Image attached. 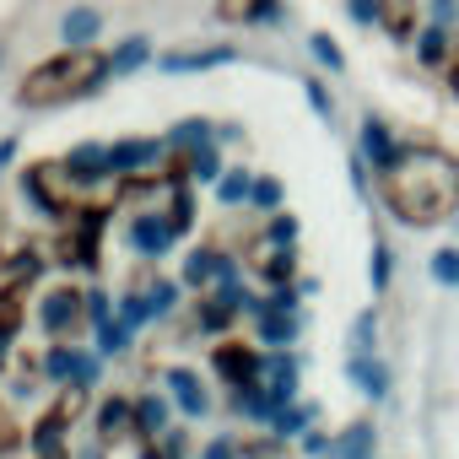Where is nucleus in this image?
Here are the masks:
<instances>
[{"instance_id":"3","label":"nucleus","mask_w":459,"mask_h":459,"mask_svg":"<svg viewBox=\"0 0 459 459\" xmlns=\"http://www.w3.org/2000/svg\"><path fill=\"white\" fill-rule=\"evenodd\" d=\"M411 49H416V65H421V71H448V65H454V28L427 17V22L416 28Z\"/></svg>"},{"instance_id":"32","label":"nucleus","mask_w":459,"mask_h":459,"mask_svg":"<svg viewBox=\"0 0 459 459\" xmlns=\"http://www.w3.org/2000/svg\"><path fill=\"white\" fill-rule=\"evenodd\" d=\"M303 87H308V103H314V114H319V119H330V114H335V103H330V92H325V82H314V76H308Z\"/></svg>"},{"instance_id":"20","label":"nucleus","mask_w":459,"mask_h":459,"mask_svg":"<svg viewBox=\"0 0 459 459\" xmlns=\"http://www.w3.org/2000/svg\"><path fill=\"white\" fill-rule=\"evenodd\" d=\"M308 55H314L325 71H346V55H341V44H335L330 33H308Z\"/></svg>"},{"instance_id":"9","label":"nucleus","mask_w":459,"mask_h":459,"mask_svg":"<svg viewBox=\"0 0 459 459\" xmlns=\"http://www.w3.org/2000/svg\"><path fill=\"white\" fill-rule=\"evenodd\" d=\"M98 33H103V17H98L92 6H71V12L60 17V39H65V44H76V49H82V44H92Z\"/></svg>"},{"instance_id":"27","label":"nucleus","mask_w":459,"mask_h":459,"mask_svg":"<svg viewBox=\"0 0 459 459\" xmlns=\"http://www.w3.org/2000/svg\"><path fill=\"white\" fill-rule=\"evenodd\" d=\"M389 271H394V255H389V244H373V265H368V276H373V292H384V287H389Z\"/></svg>"},{"instance_id":"10","label":"nucleus","mask_w":459,"mask_h":459,"mask_svg":"<svg viewBox=\"0 0 459 459\" xmlns=\"http://www.w3.org/2000/svg\"><path fill=\"white\" fill-rule=\"evenodd\" d=\"M298 330H303V325H298L292 308H265V314H260V341H265V346H292Z\"/></svg>"},{"instance_id":"13","label":"nucleus","mask_w":459,"mask_h":459,"mask_svg":"<svg viewBox=\"0 0 459 459\" xmlns=\"http://www.w3.org/2000/svg\"><path fill=\"white\" fill-rule=\"evenodd\" d=\"M168 384H173V400L184 405V416H205V405H211V400H205V389H200V378H195L189 368H173V373H168Z\"/></svg>"},{"instance_id":"23","label":"nucleus","mask_w":459,"mask_h":459,"mask_svg":"<svg viewBox=\"0 0 459 459\" xmlns=\"http://www.w3.org/2000/svg\"><path fill=\"white\" fill-rule=\"evenodd\" d=\"M168 141L195 152V146H205V141H211V125H205V119H184V125H173V135H168Z\"/></svg>"},{"instance_id":"7","label":"nucleus","mask_w":459,"mask_h":459,"mask_svg":"<svg viewBox=\"0 0 459 459\" xmlns=\"http://www.w3.org/2000/svg\"><path fill=\"white\" fill-rule=\"evenodd\" d=\"M114 168H108V146H71V157H65V178H82V184H92V178H108Z\"/></svg>"},{"instance_id":"16","label":"nucleus","mask_w":459,"mask_h":459,"mask_svg":"<svg viewBox=\"0 0 459 459\" xmlns=\"http://www.w3.org/2000/svg\"><path fill=\"white\" fill-rule=\"evenodd\" d=\"M76 303H82L76 292H49V298H44V314H39V319H44V330H49V335H60V330L76 319Z\"/></svg>"},{"instance_id":"14","label":"nucleus","mask_w":459,"mask_h":459,"mask_svg":"<svg viewBox=\"0 0 459 459\" xmlns=\"http://www.w3.org/2000/svg\"><path fill=\"white\" fill-rule=\"evenodd\" d=\"M238 49H227V44H216V49H200V55H168L162 60V71H211V65H227Z\"/></svg>"},{"instance_id":"34","label":"nucleus","mask_w":459,"mask_h":459,"mask_svg":"<svg viewBox=\"0 0 459 459\" xmlns=\"http://www.w3.org/2000/svg\"><path fill=\"white\" fill-rule=\"evenodd\" d=\"M146 314H152V303H146V298H125V308H119V319H125L130 330H135V325H141Z\"/></svg>"},{"instance_id":"17","label":"nucleus","mask_w":459,"mask_h":459,"mask_svg":"<svg viewBox=\"0 0 459 459\" xmlns=\"http://www.w3.org/2000/svg\"><path fill=\"white\" fill-rule=\"evenodd\" d=\"M152 60V39H125L114 55H108V76H125V71H135V65H146Z\"/></svg>"},{"instance_id":"19","label":"nucleus","mask_w":459,"mask_h":459,"mask_svg":"<svg viewBox=\"0 0 459 459\" xmlns=\"http://www.w3.org/2000/svg\"><path fill=\"white\" fill-rule=\"evenodd\" d=\"M346 17H351L357 28H384L389 0H346Z\"/></svg>"},{"instance_id":"30","label":"nucleus","mask_w":459,"mask_h":459,"mask_svg":"<svg viewBox=\"0 0 459 459\" xmlns=\"http://www.w3.org/2000/svg\"><path fill=\"white\" fill-rule=\"evenodd\" d=\"M292 238H298V221H292L287 211H276V221H271V244H281V249H292Z\"/></svg>"},{"instance_id":"24","label":"nucleus","mask_w":459,"mask_h":459,"mask_svg":"<svg viewBox=\"0 0 459 459\" xmlns=\"http://www.w3.org/2000/svg\"><path fill=\"white\" fill-rule=\"evenodd\" d=\"M162 421H168V405H162L157 394H146V400L135 405V427H141V432H162Z\"/></svg>"},{"instance_id":"18","label":"nucleus","mask_w":459,"mask_h":459,"mask_svg":"<svg viewBox=\"0 0 459 459\" xmlns=\"http://www.w3.org/2000/svg\"><path fill=\"white\" fill-rule=\"evenodd\" d=\"M227 168H221V157H216V141H205V146H195L189 152V178L195 184H216Z\"/></svg>"},{"instance_id":"31","label":"nucleus","mask_w":459,"mask_h":459,"mask_svg":"<svg viewBox=\"0 0 459 459\" xmlns=\"http://www.w3.org/2000/svg\"><path fill=\"white\" fill-rule=\"evenodd\" d=\"M421 6H427L432 22H448V28L459 22V0H421Z\"/></svg>"},{"instance_id":"26","label":"nucleus","mask_w":459,"mask_h":459,"mask_svg":"<svg viewBox=\"0 0 459 459\" xmlns=\"http://www.w3.org/2000/svg\"><path fill=\"white\" fill-rule=\"evenodd\" d=\"M373 341H378V314L368 308V314H357V325H351V351H373Z\"/></svg>"},{"instance_id":"2","label":"nucleus","mask_w":459,"mask_h":459,"mask_svg":"<svg viewBox=\"0 0 459 459\" xmlns=\"http://www.w3.org/2000/svg\"><path fill=\"white\" fill-rule=\"evenodd\" d=\"M103 76H108V55H98L92 44H82V49L65 44V55L44 60V65L28 76V87L17 92V103H22V108H49V103L76 98V92H92Z\"/></svg>"},{"instance_id":"40","label":"nucleus","mask_w":459,"mask_h":459,"mask_svg":"<svg viewBox=\"0 0 459 459\" xmlns=\"http://www.w3.org/2000/svg\"><path fill=\"white\" fill-rule=\"evenodd\" d=\"M448 92H454V98H459V60H454V65H448Z\"/></svg>"},{"instance_id":"29","label":"nucleus","mask_w":459,"mask_h":459,"mask_svg":"<svg viewBox=\"0 0 459 459\" xmlns=\"http://www.w3.org/2000/svg\"><path fill=\"white\" fill-rule=\"evenodd\" d=\"M249 200H255L260 211H276V205H281V184H276V178H255V195H249Z\"/></svg>"},{"instance_id":"28","label":"nucleus","mask_w":459,"mask_h":459,"mask_svg":"<svg viewBox=\"0 0 459 459\" xmlns=\"http://www.w3.org/2000/svg\"><path fill=\"white\" fill-rule=\"evenodd\" d=\"M260 6H265V0H221V17L227 22H255Z\"/></svg>"},{"instance_id":"15","label":"nucleus","mask_w":459,"mask_h":459,"mask_svg":"<svg viewBox=\"0 0 459 459\" xmlns=\"http://www.w3.org/2000/svg\"><path fill=\"white\" fill-rule=\"evenodd\" d=\"M249 195H255V173H249V168H227V173L216 178V200H221V205H244Z\"/></svg>"},{"instance_id":"1","label":"nucleus","mask_w":459,"mask_h":459,"mask_svg":"<svg viewBox=\"0 0 459 459\" xmlns=\"http://www.w3.org/2000/svg\"><path fill=\"white\" fill-rule=\"evenodd\" d=\"M384 200L411 227L443 221L459 211V162L432 146H405L400 162L384 173Z\"/></svg>"},{"instance_id":"21","label":"nucleus","mask_w":459,"mask_h":459,"mask_svg":"<svg viewBox=\"0 0 459 459\" xmlns=\"http://www.w3.org/2000/svg\"><path fill=\"white\" fill-rule=\"evenodd\" d=\"M427 276H432L437 287H459V249H437V255L427 260Z\"/></svg>"},{"instance_id":"39","label":"nucleus","mask_w":459,"mask_h":459,"mask_svg":"<svg viewBox=\"0 0 459 459\" xmlns=\"http://www.w3.org/2000/svg\"><path fill=\"white\" fill-rule=\"evenodd\" d=\"M205 459H233V443H211V448H205Z\"/></svg>"},{"instance_id":"33","label":"nucleus","mask_w":459,"mask_h":459,"mask_svg":"<svg viewBox=\"0 0 459 459\" xmlns=\"http://www.w3.org/2000/svg\"><path fill=\"white\" fill-rule=\"evenodd\" d=\"M173 298H178V287H173V281H157V287L146 292V303H152V314H168V308H173Z\"/></svg>"},{"instance_id":"36","label":"nucleus","mask_w":459,"mask_h":459,"mask_svg":"<svg viewBox=\"0 0 459 459\" xmlns=\"http://www.w3.org/2000/svg\"><path fill=\"white\" fill-rule=\"evenodd\" d=\"M125 416H130V405H125V400H108V405H103V432L125 427Z\"/></svg>"},{"instance_id":"6","label":"nucleus","mask_w":459,"mask_h":459,"mask_svg":"<svg viewBox=\"0 0 459 459\" xmlns=\"http://www.w3.org/2000/svg\"><path fill=\"white\" fill-rule=\"evenodd\" d=\"M173 233H178V221H173V216H141V221L130 227V238H135V249H141L146 260H157V255H168V244H173Z\"/></svg>"},{"instance_id":"37","label":"nucleus","mask_w":459,"mask_h":459,"mask_svg":"<svg viewBox=\"0 0 459 459\" xmlns=\"http://www.w3.org/2000/svg\"><path fill=\"white\" fill-rule=\"evenodd\" d=\"M303 448H308V454H330V448H335V443H330V437H325V432H308V437H303Z\"/></svg>"},{"instance_id":"41","label":"nucleus","mask_w":459,"mask_h":459,"mask_svg":"<svg viewBox=\"0 0 459 459\" xmlns=\"http://www.w3.org/2000/svg\"><path fill=\"white\" fill-rule=\"evenodd\" d=\"M0 65H6V44H0Z\"/></svg>"},{"instance_id":"25","label":"nucleus","mask_w":459,"mask_h":459,"mask_svg":"<svg viewBox=\"0 0 459 459\" xmlns=\"http://www.w3.org/2000/svg\"><path fill=\"white\" fill-rule=\"evenodd\" d=\"M271 421H276V432H281V437H292V432H303V427L314 421V405H308V411H303V405H281Z\"/></svg>"},{"instance_id":"8","label":"nucleus","mask_w":459,"mask_h":459,"mask_svg":"<svg viewBox=\"0 0 459 459\" xmlns=\"http://www.w3.org/2000/svg\"><path fill=\"white\" fill-rule=\"evenodd\" d=\"M157 157H162V141H119V146H108V168L114 173H135V168H146Z\"/></svg>"},{"instance_id":"12","label":"nucleus","mask_w":459,"mask_h":459,"mask_svg":"<svg viewBox=\"0 0 459 459\" xmlns=\"http://www.w3.org/2000/svg\"><path fill=\"white\" fill-rule=\"evenodd\" d=\"M216 368H221L227 378H233V384L244 389V384H255V373H260L265 362H260L255 351H238V346H221V351H216Z\"/></svg>"},{"instance_id":"11","label":"nucleus","mask_w":459,"mask_h":459,"mask_svg":"<svg viewBox=\"0 0 459 459\" xmlns=\"http://www.w3.org/2000/svg\"><path fill=\"white\" fill-rule=\"evenodd\" d=\"M373 448H378V432L368 427V421H351L341 437H335V459H373Z\"/></svg>"},{"instance_id":"38","label":"nucleus","mask_w":459,"mask_h":459,"mask_svg":"<svg viewBox=\"0 0 459 459\" xmlns=\"http://www.w3.org/2000/svg\"><path fill=\"white\" fill-rule=\"evenodd\" d=\"M87 308H92V319H98V325L108 319V298H98V292H92V298H87Z\"/></svg>"},{"instance_id":"22","label":"nucleus","mask_w":459,"mask_h":459,"mask_svg":"<svg viewBox=\"0 0 459 459\" xmlns=\"http://www.w3.org/2000/svg\"><path fill=\"white\" fill-rule=\"evenodd\" d=\"M98 346H103L108 357H119V351L130 346V325H125V319H103V325H98Z\"/></svg>"},{"instance_id":"4","label":"nucleus","mask_w":459,"mask_h":459,"mask_svg":"<svg viewBox=\"0 0 459 459\" xmlns=\"http://www.w3.org/2000/svg\"><path fill=\"white\" fill-rule=\"evenodd\" d=\"M357 152L373 162V173H389V168L400 162V152H405V146L394 141V130H389L378 114H368V119H362V130H357Z\"/></svg>"},{"instance_id":"35","label":"nucleus","mask_w":459,"mask_h":459,"mask_svg":"<svg viewBox=\"0 0 459 459\" xmlns=\"http://www.w3.org/2000/svg\"><path fill=\"white\" fill-rule=\"evenodd\" d=\"M265 276H271V281H287V276H292V249H281V255H271V265H265Z\"/></svg>"},{"instance_id":"5","label":"nucleus","mask_w":459,"mask_h":459,"mask_svg":"<svg viewBox=\"0 0 459 459\" xmlns=\"http://www.w3.org/2000/svg\"><path fill=\"white\" fill-rule=\"evenodd\" d=\"M346 378L368 394V400H384L389 394V368L373 357V351H351V362H346Z\"/></svg>"}]
</instances>
